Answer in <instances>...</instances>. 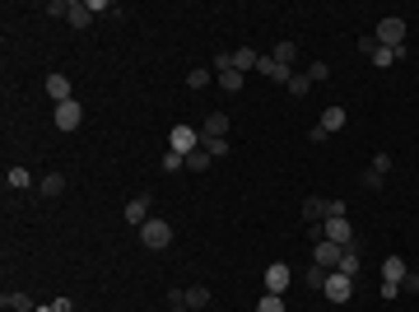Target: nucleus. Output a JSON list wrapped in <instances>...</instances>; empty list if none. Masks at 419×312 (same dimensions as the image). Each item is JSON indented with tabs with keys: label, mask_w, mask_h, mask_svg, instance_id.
<instances>
[{
	"label": "nucleus",
	"mask_w": 419,
	"mask_h": 312,
	"mask_svg": "<svg viewBox=\"0 0 419 312\" xmlns=\"http://www.w3.org/2000/svg\"><path fill=\"white\" fill-rule=\"evenodd\" d=\"M289 94H294V98L312 94V79H307V75H294V79H289Z\"/></svg>",
	"instance_id": "32"
},
{
	"label": "nucleus",
	"mask_w": 419,
	"mask_h": 312,
	"mask_svg": "<svg viewBox=\"0 0 419 312\" xmlns=\"http://www.w3.org/2000/svg\"><path fill=\"white\" fill-rule=\"evenodd\" d=\"M47 98L61 107V103H70V98H75V84H70V79L57 70V75H47Z\"/></svg>",
	"instance_id": "7"
},
{
	"label": "nucleus",
	"mask_w": 419,
	"mask_h": 312,
	"mask_svg": "<svg viewBox=\"0 0 419 312\" xmlns=\"http://www.w3.org/2000/svg\"><path fill=\"white\" fill-rule=\"evenodd\" d=\"M363 187H368V191H378V187H382V173H373V168H368V173H363Z\"/></svg>",
	"instance_id": "39"
},
{
	"label": "nucleus",
	"mask_w": 419,
	"mask_h": 312,
	"mask_svg": "<svg viewBox=\"0 0 419 312\" xmlns=\"http://www.w3.org/2000/svg\"><path fill=\"white\" fill-rule=\"evenodd\" d=\"M5 187H10V191H28V187H33V173H28V168H19V163H14V168H10V173H5Z\"/></svg>",
	"instance_id": "18"
},
{
	"label": "nucleus",
	"mask_w": 419,
	"mask_h": 312,
	"mask_svg": "<svg viewBox=\"0 0 419 312\" xmlns=\"http://www.w3.org/2000/svg\"><path fill=\"white\" fill-rule=\"evenodd\" d=\"M359 266H363V242H354V247H345V256H340V275H359Z\"/></svg>",
	"instance_id": "17"
},
{
	"label": "nucleus",
	"mask_w": 419,
	"mask_h": 312,
	"mask_svg": "<svg viewBox=\"0 0 419 312\" xmlns=\"http://www.w3.org/2000/svg\"><path fill=\"white\" fill-rule=\"evenodd\" d=\"M289 280H294V271H289L285 261H275V266H266V293H285Z\"/></svg>",
	"instance_id": "9"
},
{
	"label": "nucleus",
	"mask_w": 419,
	"mask_h": 312,
	"mask_svg": "<svg viewBox=\"0 0 419 312\" xmlns=\"http://www.w3.org/2000/svg\"><path fill=\"white\" fill-rule=\"evenodd\" d=\"M79 121H84V103H79V98H70V103H61V107H57L52 126H57V131H75Z\"/></svg>",
	"instance_id": "5"
},
{
	"label": "nucleus",
	"mask_w": 419,
	"mask_h": 312,
	"mask_svg": "<svg viewBox=\"0 0 419 312\" xmlns=\"http://www.w3.org/2000/svg\"><path fill=\"white\" fill-rule=\"evenodd\" d=\"M303 219H307V229H312V224H326V196H307L303 200Z\"/></svg>",
	"instance_id": "14"
},
{
	"label": "nucleus",
	"mask_w": 419,
	"mask_h": 312,
	"mask_svg": "<svg viewBox=\"0 0 419 312\" xmlns=\"http://www.w3.org/2000/svg\"><path fill=\"white\" fill-rule=\"evenodd\" d=\"M205 84H214V70H210V65H191L187 70V89H205Z\"/></svg>",
	"instance_id": "22"
},
{
	"label": "nucleus",
	"mask_w": 419,
	"mask_h": 312,
	"mask_svg": "<svg viewBox=\"0 0 419 312\" xmlns=\"http://www.w3.org/2000/svg\"><path fill=\"white\" fill-rule=\"evenodd\" d=\"M405 33H410V23L400 19V14H387L373 38H378V47H387V52H400V47H405Z\"/></svg>",
	"instance_id": "1"
},
{
	"label": "nucleus",
	"mask_w": 419,
	"mask_h": 312,
	"mask_svg": "<svg viewBox=\"0 0 419 312\" xmlns=\"http://www.w3.org/2000/svg\"><path fill=\"white\" fill-rule=\"evenodd\" d=\"M214 84H219L224 94H238V89H243V70H219V75H214Z\"/></svg>",
	"instance_id": "25"
},
{
	"label": "nucleus",
	"mask_w": 419,
	"mask_h": 312,
	"mask_svg": "<svg viewBox=\"0 0 419 312\" xmlns=\"http://www.w3.org/2000/svg\"><path fill=\"white\" fill-rule=\"evenodd\" d=\"M256 312H289L285 308V293H266V298L256 303Z\"/></svg>",
	"instance_id": "28"
},
{
	"label": "nucleus",
	"mask_w": 419,
	"mask_h": 312,
	"mask_svg": "<svg viewBox=\"0 0 419 312\" xmlns=\"http://www.w3.org/2000/svg\"><path fill=\"white\" fill-rule=\"evenodd\" d=\"M210 163H214V158H210L205 149H196V154H187V168H196V173H205Z\"/></svg>",
	"instance_id": "33"
},
{
	"label": "nucleus",
	"mask_w": 419,
	"mask_h": 312,
	"mask_svg": "<svg viewBox=\"0 0 419 312\" xmlns=\"http://www.w3.org/2000/svg\"><path fill=\"white\" fill-rule=\"evenodd\" d=\"M326 275H331V271H322V266H312V271H307V289H326Z\"/></svg>",
	"instance_id": "34"
},
{
	"label": "nucleus",
	"mask_w": 419,
	"mask_h": 312,
	"mask_svg": "<svg viewBox=\"0 0 419 312\" xmlns=\"http://www.w3.org/2000/svg\"><path fill=\"white\" fill-rule=\"evenodd\" d=\"M201 149H205L210 158H224L229 154V136H201Z\"/></svg>",
	"instance_id": "21"
},
{
	"label": "nucleus",
	"mask_w": 419,
	"mask_h": 312,
	"mask_svg": "<svg viewBox=\"0 0 419 312\" xmlns=\"http://www.w3.org/2000/svg\"><path fill=\"white\" fill-rule=\"evenodd\" d=\"M359 52H363V56H373V52H378V38H373V33H363V38H359Z\"/></svg>",
	"instance_id": "37"
},
{
	"label": "nucleus",
	"mask_w": 419,
	"mask_h": 312,
	"mask_svg": "<svg viewBox=\"0 0 419 312\" xmlns=\"http://www.w3.org/2000/svg\"><path fill=\"white\" fill-rule=\"evenodd\" d=\"M163 173H177V168H187V154H177V149H163V163H159Z\"/></svg>",
	"instance_id": "26"
},
{
	"label": "nucleus",
	"mask_w": 419,
	"mask_h": 312,
	"mask_svg": "<svg viewBox=\"0 0 419 312\" xmlns=\"http://www.w3.org/2000/svg\"><path fill=\"white\" fill-rule=\"evenodd\" d=\"M150 200H154V196H135V200H126V224H131V229H140L145 219H154L150 215Z\"/></svg>",
	"instance_id": "11"
},
{
	"label": "nucleus",
	"mask_w": 419,
	"mask_h": 312,
	"mask_svg": "<svg viewBox=\"0 0 419 312\" xmlns=\"http://www.w3.org/2000/svg\"><path fill=\"white\" fill-rule=\"evenodd\" d=\"M168 312H191L187 308V289H168Z\"/></svg>",
	"instance_id": "30"
},
{
	"label": "nucleus",
	"mask_w": 419,
	"mask_h": 312,
	"mask_svg": "<svg viewBox=\"0 0 419 312\" xmlns=\"http://www.w3.org/2000/svg\"><path fill=\"white\" fill-rule=\"evenodd\" d=\"M0 303H5V312H38V308H33V298H28V293H19V289L5 293Z\"/></svg>",
	"instance_id": "20"
},
{
	"label": "nucleus",
	"mask_w": 419,
	"mask_h": 312,
	"mask_svg": "<svg viewBox=\"0 0 419 312\" xmlns=\"http://www.w3.org/2000/svg\"><path fill=\"white\" fill-rule=\"evenodd\" d=\"M326 298H331V303H349V298H354V275H340V271H331L326 275Z\"/></svg>",
	"instance_id": "3"
},
{
	"label": "nucleus",
	"mask_w": 419,
	"mask_h": 312,
	"mask_svg": "<svg viewBox=\"0 0 419 312\" xmlns=\"http://www.w3.org/2000/svg\"><path fill=\"white\" fill-rule=\"evenodd\" d=\"M261 75H266L270 84H285V89H289V79L298 75V70H294V65H280L275 56H261Z\"/></svg>",
	"instance_id": "8"
},
{
	"label": "nucleus",
	"mask_w": 419,
	"mask_h": 312,
	"mask_svg": "<svg viewBox=\"0 0 419 312\" xmlns=\"http://www.w3.org/2000/svg\"><path fill=\"white\" fill-rule=\"evenodd\" d=\"M340 256H345V247L340 242H317V266H322V271H340Z\"/></svg>",
	"instance_id": "10"
},
{
	"label": "nucleus",
	"mask_w": 419,
	"mask_h": 312,
	"mask_svg": "<svg viewBox=\"0 0 419 312\" xmlns=\"http://www.w3.org/2000/svg\"><path fill=\"white\" fill-rule=\"evenodd\" d=\"M233 70H243V75H247V70H261V52L238 47V52H233Z\"/></svg>",
	"instance_id": "15"
},
{
	"label": "nucleus",
	"mask_w": 419,
	"mask_h": 312,
	"mask_svg": "<svg viewBox=\"0 0 419 312\" xmlns=\"http://www.w3.org/2000/svg\"><path fill=\"white\" fill-rule=\"evenodd\" d=\"M140 242H145L150 252L172 247V224H168V219H145V224H140Z\"/></svg>",
	"instance_id": "2"
},
{
	"label": "nucleus",
	"mask_w": 419,
	"mask_h": 312,
	"mask_svg": "<svg viewBox=\"0 0 419 312\" xmlns=\"http://www.w3.org/2000/svg\"><path fill=\"white\" fill-rule=\"evenodd\" d=\"M70 5H75V0H47V14H52V19H70Z\"/></svg>",
	"instance_id": "29"
},
{
	"label": "nucleus",
	"mask_w": 419,
	"mask_h": 312,
	"mask_svg": "<svg viewBox=\"0 0 419 312\" xmlns=\"http://www.w3.org/2000/svg\"><path fill=\"white\" fill-rule=\"evenodd\" d=\"M307 145H326V131H322V126H307Z\"/></svg>",
	"instance_id": "38"
},
{
	"label": "nucleus",
	"mask_w": 419,
	"mask_h": 312,
	"mask_svg": "<svg viewBox=\"0 0 419 312\" xmlns=\"http://www.w3.org/2000/svg\"><path fill=\"white\" fill-rule=\"evenodd\" d=\"M322 238H326V242H340V247H354V242H359L354 229H349V219H326V224H322Z\"/></svg>",
	"instance_id": "6"
},
{
	"label": "nucleus",
	"mask_w": 419,
	"mask_h": 312,
	"mask_svg": "<svg viewBox=\"0 0 419 312\" xmlns=\"http://www.w3.org/2000/svg\"><path fill=\"white\" fill-rule=\"evenodd\" d=\"M187 308L191 312H205L210 308V289H205V284H191V289H187Z\"/></svg>",
	"instance_id": "23"
},
{
	"label": "nucleus",
	"mask_w": 419,
	"mask_h": 312,
	"mask_svg": "<svg viewBox=\"0 0 419 312\" xmlns=\"http://www.w3.org/2000/svg\"><path fill=\"white\" fill-rule=\"evenodd\" d=\"M307 79H312V84L331 79V65H326V61H312V65H307Z\"/></svg>",
	"instance_id": "31"
},
{
	"label": "nucleus",
	"mask_w": 419,
	"mask_h": 312,
	"mask_svg": "<svg viewBox=\"0 0 419 312\" xmlns=\"http://www.w3.org/2000/svg\"><path fill=\"white\" fill-rule=\"evenodd\" d=\"M373 65H378V70H387V65H391V61H396V52H387V47H378V52H373Z\"/></svg>",
	"instance_id": "35"
},
{
	"label": "nucleus",
	"mask_w": 419,
	"mask_h": 312,
	"mask_svg": "<svg viewBox=\"0 0 419 312\" xmlns=\"http://www.w3.org/2000/svg\"><path fill=\"white\" fill-rule=\"evenodd\" d=\"M168 149H177V154H196V149H201V131H196V126H172Z\"/></svg>",
	"instance_id": "4"
},
{
	"label": "nucleus",
	"mask_w": 419,
	"mask_h": 312,
	"mask_svg": "<svg viewBox=\"0 0 419 312\" xmlns=\"http://www.w3.org/2000/svg\"><path fill=\"white\" fill-rule=\"evenodd\" d=\"M229 126H233V121L224 117V112H210L205 126H201V136H229Z\"/></svg>",
	"instance_id": "19"
},
{
	"label": "nucleus",
	"mask_w": 419,
	"mask_h": 312,
	"mask_svg": "<svg viewBox=\"0 0 419 312\" xmlns=\"http://www.w3.org/2000/svg\"><path fill=\"white\" fill-rule=\"evenodd\" d=\"M405 275H410V266H405V256H387V261H382V280H387V284H400Z\"/></svg>",
	"instance_id": "12"
},
{
	"label": "nucleus",
	"mask_w": 419,
	"mask_h": 312,
	"mask_svg": "<svg viewBox=\"0 0 419 312\" xmlns=\"http://www.w3.org/2000/svg\"><path fill=\"white\" fill-rule=\"evenodd\" d=\"M275 61H280V65H294V61H298V47H294V42H280V47H275Z\"/></svg>",
	"instance_id": "27"
},
{
	"label": "nucleus",
	"mask_w": 419,
	"mask_h": 312,
	"mask_svg": "<svg viewBox=\"0 0 419 312\" xmlns=\"http://www.w3.org/2000/svg\"><path fill=\"white\" fill-rule=\"evenodd\" d=\"M400 289H405V293H419V275H405V280H400Z\"/></svg>",
	"instance_id": "40"
},
{
	"label": "nucleus",
	"mask_w": 419,
	"mask_h": 312,
	"mask_svg": "<svg viewBox=\"0 0 419 312\" xmlns=\"http://www.w3.org/2000/svg\"><path fill=\"white\" fill-rule=\"evenodd\" d=\"M70 23H75V28H89V23H94V10H89V0H75V5H70Z\"/></svg>",
	"instance_id": "24"
},
{
	"label": "nucleus",
	"mask_w": 419,
	"mask_h": 312,
	"mask_svg": "<svg viewBox=\"0 0 419 312\" xmlns=\"http://www.w3.org/2000/svg\"><path fill=\"white\" fill-rule=\"evenodd\" d=\"M38 191L47 196V200H57V196H65V173H47L38 182Z\"/></svg>",
	"instance_id": "16"
},
{
	"label": "nucleus",
	"mask_w": 419,
	"mask_h": 312,
	"mask_svg": "<svg viewBox=\"0 0 419 312\" xmlns=\"http://www.w3.org/2000/svg\"><path fill=\"white\" fill-rule=\"evenodd\" d=\"M317 126H322L326 136H336V131H345V107H340V103H331V107L322 112V121H317Z\"/></svg>",
	"instance_id": "13"
},
{
	"label": "nucleus",
	"mask_w": 419,
	"mask_h": 312,
	"mask_svg": "<svg viewBox=\"0 0 419 312\" xmlns=\"http://www.w3.org/2000/svg\"><path fill=\"white\" fill-rule=\"evenodd\" d=\"M210 70H214V75H219V70H233V52H219V56L210 61Z\"/></svg>",
	"instance_id": "36"
}]
</instances>
